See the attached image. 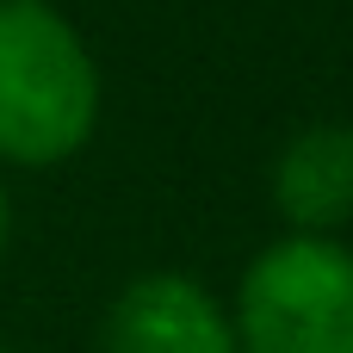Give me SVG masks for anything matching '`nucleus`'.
<instances>
[{
  "label": "nucleus",
  "mask_w": 353,
  "mask_h": 353,
  "mask_svg": "<svg viewBox=\"0 0 353 353\" xmlns=\"http://www.w3.org/2000/svg\"><path fill=\"white\" fill-rule=\"evenodd\" d=\"M105 118V74L50 0H0V174L74 161Z\"/></svg>",
  "instance_id": "obj_1"
},
{
  "label": "nucleus",
  "mask_w": 353,
  "mask_h": 353,
  "mask_svg": "<svg viewBox=\"0 0 353 353\" xmlns=\"http://www.w3.org/2000/svg\"><path fill=\"white\" fill-rule=\"evenodd\" d=\"M236 353H353V248L273 236L230 292Z\"/></svg>",
  "instance_id": "obj_2"
},
{
  "label": "nucleus",
  "mask_w": 353,
  "mask_h": 353,
  "mask_svg": "<svg viewBox=\"0 0 353 353\" xmlns=\"http://www.w3.org/2000/svg\"><path fill=\"white\" fill-rule=\"evenodd\" d=\"M99 353H236L230 298L180 267H149L112 292Z\"/></svg>",
  "instance_id": "obj_3"
},
{
  "label": "nucleus",
  "mask_w": 353,
  "mask_h": 353,
  "mask_svg": "<svg viewBox=\"0 0 353 353\" xmlns=\"http://www.w3.org/2000/svg\"><path fill=\"white\" fill-rule=\"evenodd\" d=\"M285 236H341L353 223V124L316 118L292 130L267 174Z\"/></svg>",
  "instance_id": "obj_4"
},
{
  "label": "nucleus",
  "mask_w": 353,
  "mask_h": 353,
  "mask_svg": "<svg viewBox=\"0 0 353 353\" xmlns=\"http://www.w3.org/2000/svg\"><path fill=\"white\" fill-rule=\"evenodd\" d=\"M6 248H12V186L0 174V261H6Z\"/></svg>",
  "instance_id": "obj_5"
},
{
  "label": "nucleus",
  "mask_w": 353,
  "mask_h": 353,
  "mask_svg": "<svg viewBox=\"0 0 353 353\" xmlns=\"http://www.w3.org/2000/svg\"><path fill=\"white\" fill-rule=\"evenodd\" d=\"M0 353H12V347H6V341H0Z\"/></svg>",
  "instance_id": "obj_6"
}]
</instances>
